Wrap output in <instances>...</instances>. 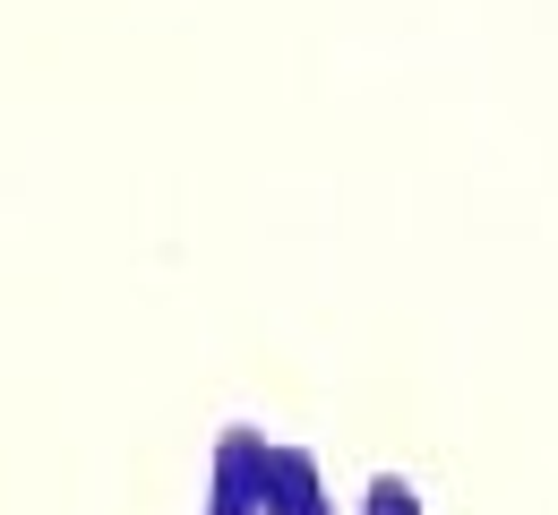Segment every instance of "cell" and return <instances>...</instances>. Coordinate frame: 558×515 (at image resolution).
Listing matches in <instances>:
<instances>
[{"label":"cell","instance_id":"7a4b0ae2","mask_svg":"<svg viewBox=\"0 0 558 515\" xmlns=\"http://www.w3.org/2000/svg\"><path fill=\"white\" fill-rule=\"evenodd\" d=\"M267 515H344L336 507V481L310 446L267 439Z\"/></svg>","mask_w":558,"mask_h":515},{"label":"cell","instance_id":"6da1fadb","mask_svg":"<svg viewBox=\"0 0 558 515\" xmlns=\"http://www.w3.org/2000/svg\"><path fill=\"white\" fill-rule=\"evenodd\" d=\"M198 515H267V430L258 421H223V439L207 455Z\"/></svg>","mask_w":558,"mask_h":515},{"label":"cell","instance_id":"3957f363","mask_svg":"<svg viewBox=\"0 0 558 515\" xmlns=\"http://www.w3.org/2000/svg\"><path fill=\"white\" fill-rule=\"evenodd\" d=\"M361 515H429V507H421V490L404 473H369L361 481Z\"/></svg>","mask_w":558,"mask_h":515}]
</instances>
